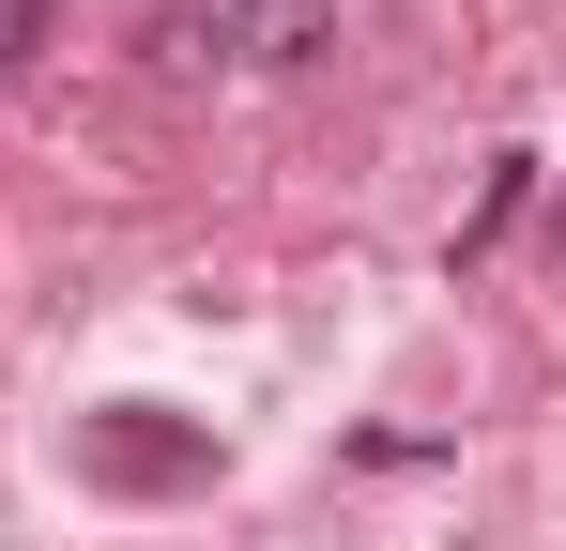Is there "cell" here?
<instances>
[{
	"label": "cell",
	"mask_w": 566,
	"mask_h": 551,
	"mask_svg": "<svg viewBox=\"0 0 566 551\" xmlns=\"http://www.w3.org/2000/svg\"><path fill=\"white\" fill-rule=\"evenodd\" d=\"M306 31H322L306 0H230V46H245V62H306Z\"/></svg>",
	"instance_id": "2"
},
{
	"label": "cell",
	"mask_w": 566,
	"mask_h": 551,
	"mask_svg": "<svg viewBox=\"0 0 566 551\" xmlns=\"http://www.w3.org/2000/svg\"><path fill=\"white\" fill-rule=\"evenodd\" d=\"M521 199H536V154H505V169H490V199H474L460 246H505V230H521Z\"/></svg>",
	"instance_id": "3"
},
{
	"label": "cell",
	"mask_w": 566,
	"mask_h": 551,
	"mask_svg": "<svg viewBox=\"0 0 566 551\" xmlns=\"http://www.w3.org/2000/svg\"><path fill=\"white\" fill-rule=\"evenodd\" d=\"M77 475L93 490H214V429H185V414H93L77 429Z\"/></svg>",
	"instance_id": "1"
},
{
	"label": "cell",
	"mask_w": 566,
	"mask_h": 551,
	"mask_svg": "<svg viewBox=\"0 0 566 551\" xmlns=\"http://www.w3.org/2000/svg\"><path fill=\"white\" fill-rule=\"evenodd\" d=\"M552 246H566V184H552Z\"/></svg>",
	"instance_id": "5"
},
{
	"label": "cell",
	"mask_w": 566,
	"mask_h": 551,
	"mask_svg": "<svg viewBox=\"0 0 566 551\" xmlns=\"http://www.w3.org/2000/svg\"><path fill=\"white\" fill-rule=\"evenodd\" d=\"M306 15H322V0H306Z\"/></svg>",
	"instance_id": "6"
},
{
	"label": "cell",
	"mask_w": 566,
	"mask_h": 551,
	"mask_svg": "<svg viewBox=\"0 0 566 551\" xmlns=\"http://www.w3.org/2000/svg\"><path fill=\"white\" fill-rule=\"evenodd\" d=\"M46 31H62V0H0V77H31V62H46Z\"/></svg>",
	"instance_id": "4"
}]
</instances>
